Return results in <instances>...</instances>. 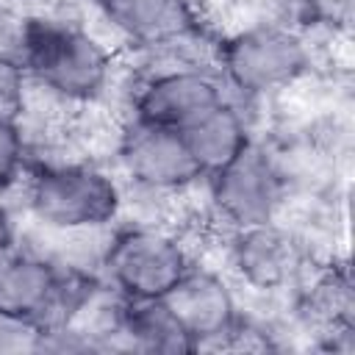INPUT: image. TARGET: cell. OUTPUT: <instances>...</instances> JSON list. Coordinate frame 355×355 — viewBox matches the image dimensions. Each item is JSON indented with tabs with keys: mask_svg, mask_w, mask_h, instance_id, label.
I'll return each mask as SVG.
<instances>
[{
	"mask_svg": "<svg viewBox=\"0 0 355 355\" xmlns=\"http://www.w3.org/2000/svg\"><path fill=\"white\" fill-rule=\"evenodd\" d=\"M19 67L61 100L89 103L111 75L108 50L80 25L53 17H25Z\"/></svg>",
	"mask_w": 355,
	"mask_h": 355,
	"instance_id": "cell-1",
	"label": "cell"
},
{
	"mask_svg": "<svg viewBox=\"0 0 355 355\" xmlns=\"http://www.w3.org/2000/svg\"><path fill=\"white\" fill-rule=\"evenodd\" d=\"M119 205V186L92 164H50L36 169L28 183L31 214L53 230L103 227Z\"/></svg>",
	"mask_w": 355,
	"mask_h": 355,
	"instance_id": "cell-2",
	"label": "cell"
},
{
	"mask_svg": "<svg viewBox=\"0 0 355 355\" xmlns=\"http://www.w3.org/2000/svg\"><path fill=\"white\" fill-rule=\"evenodd\" d=\"M92 294L75 275L28 252L0 255V319L33 324L36 330L69 324V316Z\"/></svg>",
	"mask_w": 355,
	"mask_h": 355,
	"instance_id": "cell-3",
	"label": "cell"
},
{
	"mask_svg": "<svg viewBox=\"0 0 355 355\" xmlns=\"http://www.w3.org/2000/svg\"><path fill=\"white\" fill-rule=\"evenodd\" d=\"M219 64L241 94H269L291 86L308 69V47L294 31L258 22L222 44Z\"/></svg>",
	"mask_w": 355,
	"mask_h": 355,
	"instance_id": "cell-4",
	"label": "cell"
},
{
	"mask_svg": "<svg viewBox=\"0 0 355 355\" xmlns=\"http://www.w3.org/2000/svg\"><path fill=\"white\" fill-rule=\"evenodd\" d=\"M103 266L125 300H161L183 277L189 258L164 230L133 227L111 241Z\"/></svg>",
	"mask_w": 355,
	"mask_h": 355,
	"instance_id": "cell-5",
	"label": "cell"
},
{
	"mask_svg": "<svg viewBox=\"0 0 355 355\" xmlns=\"http://www.w3.org/2000/svg\"><path fill=\"white\" fill-rule=\"evenodd\" d=\"M211 178L214 205L239 227L272 222L286 200V178L277 161L252 139Z\"/></svg>",
	"mask_w": 355,
	"mask_h": 355,
	"instance_id": "cell-6",
	"label": "cell"
},
{
	"mask_svg": "<svg viewBox=\"0 0 355 355\" xmlns=\"http://www.w3.org/2000/svg\"><path fill=\"white\" fill-rule=\"evenodd\" d=\"M119 158L130 180L153 191H175L202 178L183 136L169 128L133 122L122 139Z\"/></svg>",
	"mask_w": 355,
	"mask_h": 355,
	"instance_id": "cell-7",
	"label": "cell"
},
{
	"mask_svg": "<svg viewBox=\"0 0 355 355\" xmlns=\"http://www.w3.org/2000/svg\"><path fill=\"white\" fill-rule=\"evenodd\" d=\"M219 103H225V94L214 75L200 69H172L141 86L136 97V122L183 130Z\"/></svg>",
	"mask_w": 355,
	"mask_h": 355,
	"instance_id": "cell-8",
	"label": "cell"
},
{
	"mask_svg": "<svg viewBox=\"0 0 355 355\" xmlns=\"http://www.w3.org/2000/svg\"><path fill=\"white\" fill-rule=\"evenodd\" d=\"M180 327L191 336L194 349H208L239 316L227 283L208 269H186L183 277L161 297Z\"/></svg>",
	"mask_w": 355,
	"mask_h": 355,
	"instance_id": "cell-9",
	"label": "cell"
},
{
	"mask_svg": "<svg viewBox=\"0 0 355 355\" xmlns=\"http://www.w3.org/2000/svg\"><path fill=\"white\" fill-rule=\"evenodd\" d=\"M302 241L272 222L247 225L233 241V263L239 275L261 291L288 286L302 269Z\"/></svg>",
	"mask_w": 355,
	"mask_h": 355,
	"instance_id": "cell-10",
	"label": "cell"
},
{
	"mask_svg": "<svg viewBox=\"0 0 355 355\" xmlns=\"http://www.w3.org/2000/svg\"><path fill=\"white\" fill-rule=\"evenodd\" d=\"M105 19L136 44H166L197 31L189 0H97Z\"/></svg>",
	"mask_w": 355,
	"mask_h": 355,
	"instance_id": "cell-11",
	"label": "cell"
},
{
	"mask_svg": "<svg viewBox=\"0 0 355 355\" xmlns=\"http://www.w3.org/2000/svg\"><path fill=\"white\" fill-rule=\"evenodd\" d=\"M178 133L183 136V141H186L194 164L200 166L202 178L227 166L250 141L247 125L230 103L214 105L211 111H205L202 116H197L194 122H189Z\"/></svg>",
	"mask_w": 355,
	"mask_h": 355,
	"instance_id": "cell-12",
	"label": "cell"
},
{
	"mask_svg": "<svg viewBox=\"0 0 355 355\" xmlns=\"http://www.w3.org/2000/svg\"><path fill=\"white\" fill-rule=\"evenodd\" d=\"M122 349H141V352H194L191 336L180 327L164 300H128L125 311L116 319V330Z\"/></svg>",
	"mask_w": 355,
	"mask_h": 355,
	"instance_id": "cell-13",
	"label": "cell"
},
{
	"mask_svg": "<svg viewBox=\"0 0 355 355\" xmlns=\"http://www.w3.org/2000/svg\"><path fill=\"white\" fill-rule=\"evenodd\" d=\"M313 313L327 319V322H341V319H349V311H352V294H349V283L344 277H324L316 291H313Z\"/></svg>",
	"mask_w": 355,
	"mask_h": 355,
	"instance_id": "cell-14",
	"label": "cell"
},
{
	"mask_svg": "<svg viewBox=\"0 0 355 355\" xmlns=\"http://www.w3.org/2000/svg\"><path fill=\"white\" fill-rule=\"evenodd\" d=\"M25 141L14 116H0V191L14 186L22 169Z\"/></svg>",
	"mask_w": 355,
	"mask_h": 355,
	"instance_id": "cell-15",
	"label": "cell"
},
{
	"mask_svg": "<svg viewBox=\"0 0 355 355\" xmlns=\"http://www.w3.org/2000/svg\"><path fill=\"white\" fill-rule=\"evenodd\" d=\"M25 103V69L17 61L0 58V116H19Z\"/></svg>",
	"mask_w": 355,
	"mask_h": 355,
	"instance_id": "cell-16",
	"label": "cell"
},
{
	"mask_svg": "<svg viewBox=\"0 0 355 355\" xmlns=\"http://www.w3.org/2000/svg\"><path fill=\"white\" fill-rule=\"evenodd\" d=\"M11 244H14V225H11L8 214H6V208H0V255L8 252Z\"/></svg>",
	"mask_w": 355,
	"mask_h": 355,
	"instance_id": "cell-17",
	"label": "cell"
}]
</instances>
